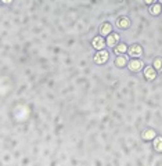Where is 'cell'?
I'll return each instance as SVG.
<instances>
[{
    "mask_svg": "<svg viewBox=\"0 0 162 166\" xmlns=\"http://www.w3.org/2000/svg\"><path fill=\"white\" fill-rule=\"evenodd\" d=\"M107 60H108V53L107 51L100 50V51L94 55V62H96V64H104Z\"/></svg>",
    "mask_w": 162,
    "mask_h": 166,
    "instance_id": "1",
    "label": "cell"
},
{
    "mask_svg": "<svg viewBox=\"0 0 162 166\" xmlns=\"http://www.w3.org/2000/svg\"><path fill=\"white\" fill-rule=\"evenodd\" d=\"M92 43H93V47H96V49H98V50H103V49H104V46H105V42H104V39H103L101 36L94 38Z\"/></svg>",
    "mask_w": 162,
    "mask_h": 166,
    "instance_id": "2",
    "label": "cell"
},
{
    "mask_svg": "<svg viewBox=\"0 0 162 166\" xmlns=\"http://www.w3.org/2000/svg\"><path fill=\"white\" fill-rule=\"evenodd\" d=\"M141 53H143V50H141V47L139 46V44H133V46L129 49V54L130 55H133V57L141 55Z\"/></svg>",
    "mask_w": 162,
    "mask_h": 166,
    "instance_id": "3",
    "label": "cell"
},
{
    "mask_svg": "<svg viewBox=\"0 0 162 166\" xmlns=\"http://www.w3.org/2000/svg\"><path fill=\"white\" fill-rule=\"evenodd\" d=\"M141 68H143V62L141 61H137V60H134V61H130L129 62V69L132 71H140Z\"/></svg>",
    "mask_w": 162,
    "mask_h": 166,
    "instance_id": "4",
    "label": "cell"
},
{
    "mask_svg": "<svg viewBox=\"0 0 162 166\" xmlns=\"http://www.w3.org/2000/svg\"><path fill=\"white\" fill-rule=\"evenodd\" d=\"M118 40H119V36L117 35V33H112V35L108 36L107 43H108V46H115V44L118 43Z\"/></svg>",
    "mask_w": 162,
    "mask_h": 166,
    "instance_id": "5",
    "label": "cell"
},
{
    "mask_svg": "<svg viewBox=\"0 0 162 166\" xmlns=\"http://www.w3.org/2000/svg\"><path fill=\"white\" fill-rule=\"evenodd\" d=\"M117 25H118L119 28H128L130 25V21L128 20V18H125V17H122V18H119V20L117 21Z\"/></svg>",
    "mask_w": 162,
    "mask_h": 166,
    "instance_id": "6",
    "label": "cell"
},
{
    "mask_svg": "<svg viewBox=\"0 0 162 166\" xmlns=\"http://www.w3.org/2000/svg\"><path fill=\"white\" fill-rule=\"evenodd\" d=\"M144 75H146V78H147V79L152 80V79L155 78V71H154V68H151V67L146 68V71H144Z\"/></svg>",
    "mask_w": 162,
    "mask_h": 166,
    "instance_id": "7",
    "label": "cell"
},
{
    "mask_svg": "<svg viewBox=\"0 0 162 166\" xmlns=\"http://www.w3.org/2000/svg\"><path fill=\"white\" fill-rule=\"evenodd\" d=\"M100 32H101V33H103V35H107V33H109V32H111V25H109V24H103V25H101V28H100Z\"/></svg>",
    "mask_w": 162,
    "mask_h": 166,
    "instance_id": "8",
    "label": "cell"
},
{
    "mask_svg": "<svg viewBox=\"0 0 162 166\" xmlns=\"http://www.w3.org/2000/svg\"><path fill=\"white\" fill-rule=\"evenodd\" d=\"M150 11H151V14L157 15V14L161 13V6H159V4H155V6H152L151 9H150Z\"/></svg>",
    "mask_w": 162,
    "mask_h": 166,
    "instance_id": "9",
    "label": "cell"
},
{
    "mask_svg": "<svg viewBox=\"0 0 162 166\" xmlns=\"http://www.w3.org/2000/svg\"><path fill=\"white\" fill-rule=\"evenodd\" d=\"M154 134H155V133H154V130H147V132L143 134V138L150 140V138H152V137H154Z\"/></svg>",
    "mask_w": 162,
    "mask_h": 166,
    "instance_id": "10",
    "label": "cell"
},
{
    "mask_svg": "<svg viewBox=\"0 0 162 166\" xmlns=\"http://www.w3.org/2000/svg\"><path fill=\"white\" fill-rule=\"evenodd\" d=\"M115 62H117V65H118V67H125V64H126V60H125V57H118Z\"/></svg>",
    "mask_w": 162,
    "mask_h": 166,
    "instance_id": "11",
    "label": "cell"
},
{
    "mask_svg": "<svg viewBox=\"0 0 162 166\" xmlns=\"http://www.w3.org/2000/svg\"><path fill=\"white\" fill-rule=\"evenodd\" d=\"M155 150L157 151H162V138H157L155 140Z\"/></svg>",
    "mask_w": 162,
    "mask_h": 166,
    "instance_id": "12",
    "label": "cell"
},
{
    "mask_svg": "<svg viewBox=\"0 0 162 166\" xmlns=\"http://www.w3.org/2000/svg\"><path fill=\"white\" fill-rule=\"evenodd\" d=\"M126 51V46L125 44H119L118 47H115V53H125Z\"/></svg>",
    "mask_w": 162,
    "mask_h": 166,
    "instance_id": "13",
    "label": "cell"
},
{
    "mask_svg": "<svg viewBox=\"0 0 162 166\" xmlns=\"http://www.w3.org/2000/svg\"><path fill=\"white\" fill-rule=\"evenodd\" d=\"M154 67H155L157 69H162V60L161 58H157V60L154 61Z\"/></svg>",
    "mask_w": 162,
    "mask_h": 166,
    "instance_id": "14",
    "label": "cell"
},
{
    "mask_svg": "<svg viewBox=\"0 0 162 166\" xmlns=\"http://www.w3.org/2000/svg\"><path fill=\"white\" fill-rule=\"evenodd\" d=\"M152 1H154V0H146V3H148V4H151Z\"/></svg>",
    "mask_w": 162,
    "mask_h": 166,
    "instance_id": "15",
    "label": "cell"
},
{
    "mask_svg": "<svg viewBox=\"0 0 162 166\" xmlns=\"http://www.w3.org/2000/svg\"><path fill=\"white\" fill-rule=\"evenodd\" d=\"M3 1H7V3H10L11 0H3Z\"/></svg>",
    "mask_w": 162,
    "mask_h": 166,
    "instance_id": "16",
    "label": "cell"
}]
</instances>
